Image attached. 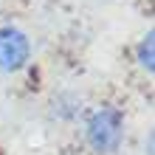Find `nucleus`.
I'll return each instance as SVG.
<instances>
[{
    "mask_svg": "<svg viewBox=\"0 0 155 155\" xmlns=\"http://www.w3.org/2000/svg\"><path fill=\"white\" fill-rule=\"evenodd\" d=\"M85 144L93 155H113L124 141V113L113 104H99L85 116Z\"/></svg>",
    "mask_w": 155,
    "mask_h": 155,
    "instance_id": "f257e3e1",
    "label": "nucleus"
},
{
    "mask_svg": "<svg viewBox=\"0 0 155 155\" xmlns=\"http://www.w3.org/2000/svg\"><path fill=\"white\" fill-rule=\"evenodd\" d=\"M31 62V40L20 25H0V74H20Z\"/></svg>",
    "mask_w": 155,
    "mask_h": 155,
    "instance_id": "f03ea898",
    "label": "nucleus"
},
{
    "mask_svg": "<svg viewBox=\"0 0 155 155\" xmlns=\"http://www.w3.org/2000/svg\"><path fill=\"white\" fill-rule=\"evenodd\" d=\"M135 65L141 71H147V74L155 71V31L152 28L135 42Z\"/></svg>",
    "mask_w": 155,
    "mask_h": 155,
    "instance_id": "7ed1b4c3",
    "label": "nucleus"
},
{
    "mask_svg": "<svg viewBox=\"0 0 155 155\" xmlns=\"http://www.w3.org/2000/svg\"><path fill=\"white\" fill-rule=\"evenodd\" d=\"M79 113H82V102H79L76 96L65 93V96L54 99V116H57V118H62V121H71V118H76Z\"/></svg>",
    "mask_w": 155,
    "mask_h": 155,
    "instance_id": "20e7f679",
    "label": "nucleus"
}]
</instances>
